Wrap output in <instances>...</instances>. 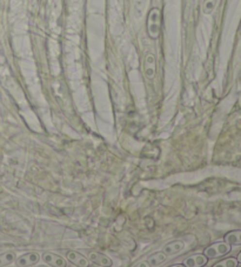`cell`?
Wrapping results in <instances>:
<instances>
[{"label":"cell","instance_id":"cell-1","mask_svg":"<svg viewBox=\"0 0 241 267\" xmlns=\"http://www.w3.org/2000/svg\"><path fill=\"white\" fill-rule=\"evenodd\" d=\"M160 29H161V13L159 8H152L149 11L147 19L148 37L156 40L160 35Z\"/></svg>","mask_w":241,"mask_h":267},{"label":"cell","instance_id":"cell-2","mask_svg":"<svg viewBox=\"0 0 241 267\" xmlns=\"http://www.w3.org/2000/svg\"><path fill=\"white\" fill-rule=\"evenodd\" d=\"M229 252H231V245L226 243V241H219V243L209 245L204 251V254L209 259H215V258H220L228 254Z\"/></svg>","mask_w":241,"mask_h":267},{"label":"cell","instance_id":"cell-3","mask_svg":"<svg viewBox=\"0 0 241 267\" xmlns=\"http://www.w3.org/2000/svg\"><path fill=\"white\" fill-rule=\"evenodd\" d=\"M40 259V255L37 252H29L20 255L16 259V266L18 267H30L33 265H37L38 261Z\"/></svg>","mask_w":241,"mask_h":267},{"label":"cell","instance_id":"cell-4","mask_svg":"<svg viewBox=\"0 0 241 267\" xmlns=\"http://www.w3.org/2000/svg\"><path fill=\"white\" fill-rule=\"evenodd\" d=\"M144 73L148 80H153L157 73V61L156 57L152 53H147L144 61Z\"/></svg>","mask_w":241,"mask_h":267},{"label":"cell","instance_id":"cell-5","mask_svg":"<svg viewBox=\"0 0 241 267\" xmlns=\"http://www.w3.org/2000/svg\"><path fill=\"white\" fill-rule=\"evenodd\" d=\"M41 259L45 264L52 267H65L66 266V260L64 259L60 255L55 254L52 252H45L41 255Z\"/></svg>","mask_w":241,"mask_h":267},{"label":"cell","instance_id":"cell-6","mask_svg":"<svg viewBox=\"0 0 241 267\" xmlns=\"http://www.w3.org/2000/svg\"><path fill=\"white\" fill-rule=\"evenodd\" d=\"M88 260L92 261L93 264L98 266H102V267H107V266H112L113 261L111 258L107 257V255L102 254L100 252H90L88 253Z\"/></svg>","mask_w":241,"mask_h":267},{"label":"cell","instance_id":"cell-7","mask_svg":"<svg viewBox=\"0 0 241 267\" xmlns=\"http://www.w3.org/2000/svg\"><path fill=\"white\" fill-rule=\"evenodd\" d=\"M66 257L67 260L71 261L73 265L79 266V267H88L90 266V260H87L82 254H80L78 252L74 251H67L66 253Z\"/></svg>","mask_w":241,"mask_h":267},{"label":"cell","instance_id":"cell-8","mask_svg":"<svg viewBox=\"0 0 241 267\" xmlns=\"http://www.w3.org/2000/svg\"><path fill=\"white\" fill-rule=\"evenodd\" d=\"M209 261V258L205 254H194L184 260L185 267H201L205 266Z\"/></svg>","mask_w":241,"mask_h":267},{"label":"cell","instance_id":"cell-9","mask_svg":"<svg viewBox=\"0 0 241 267\" xmlns=\"http://www.w3.org/2000/svg\"><path fill=\"white\" fill-rule=\"evenodd\" d=\"M185 249V243L181 240H174L171 241L163 247V252H165L166 255H174L177 253L181 252L182 250Z\"/></svg>","mask_w":241,"mask_h":267},{"label":"cell","instance_id":"cell-10","mask_svg":"<svg viewBox=\"0 0 241 267\" xmlns=\"http://www.w3.org/2000/svg\"><path fill=\"white\" fill-rule=\"evenodd\" d=\"M166 258H167V255L165 254V252H157L154 253V254H152L151 257L147 259V265L152 266V267H157L160 266L161 264H163L166 261Z\"/></svg>","mask_w":241,"mask_h":267},{"label":"cell","instance_id":"cell-11","mask_svg":"<svg viewBox=\"0 0 241 267\" xmlns=\"http://www.w3.org/2000/svg\"><path fill=\"white\" fill-rule=\"evenodd\" d=\"M16 259V255L15 252H5L0 254V267L8 266L12 263H15Z\"/></svg>","mask_w":241,"mask_h":267},{"label":"cell","instance_id":"cell-12","mask_svg":"<svg viewBox=\"0 0 241 267\" xmlns=\"http://www.w3.org/2000/svg\"><path fill=\"white\" fill-rule=\"evenodd\" d=\"M225 241L229 245H241V231H232L225 235Z\"/></svg>","mask_w":241,"mask_h":267},{"label":"cell","instance_id":"cell-13","mask_svg":"<svg viewBox=\"0 0 241 267\" xmlns=\"http://www.w3.org/2000/svg\"><path fill=\"white\" fill-rule=\"evenodd\" d=\"M147 0H135L134 2V16L137 19H140L145 13Z\"/></svg>","mask_w":241,"mask_h":267},{"label":"cell","instance_id":"cell-14","mask_svg":"<svg viewBox=\"0 0 241 267\" xmlns=\"http://www.w3.org/2000/svg\"><path fill=\"white\" fill-rule=\"evenodd\" d=\"M217 4L218 0H204V4H202L204 15H210L214 11V8L217 7Z\"/></svg>","mask_w":241,"mask_h":267},{"label":"cell","instance_id":"cell-15","mask_svg":"<svg viewBox=\"0 0 241 267\" xmlns=\"http://www.w3.org/2000/svg\"><path fill=\"white\" fill-rule=\"evenodd\" d=\"M239 265L238 260L235 258H226V259L220 260L219 263L214 264L213 267H237Z\"/></svg>","mask_w":241,"mask_h":267},{"label":"cell","instance_id":"cell-16","mask_svg":"<svg viewBox=\"0 0 241 267\" xmlns=\"http://www.w3.org/2000/svg\"><path fill=\"white\" fill-rule=\"evenodd\" d=\"M172 267H185L184 264H176V265H172Z\"/></svg>","mask_w":241,"mask_h":267},{"label":"cell","instance_id":"cell-17","mask_svg":"<svg viewBox=\"0 0 241 267\" xmlns=\"http://www.w3.org/2000/svg\"><path fill=\"white\" fill-rule=\"evenodd\" d=\"M237 260H238V263H239V264H241V252L239 253V255H238Z\"/></svg>","mask_w":241,"mask_h":267},{"label":"cell","instance_id":"cell-18","mask_svg":"<svg viewBox=\"0 0 241 267\" xmlns=\"http://www.w3.org/2000/svg\"><path fill=\"white\" fill-rule=\"evenodd\" d=\"M240 35H241V25H240Z\"/></svg>","mask_w":241,"mask_h":267}]
</instances>
